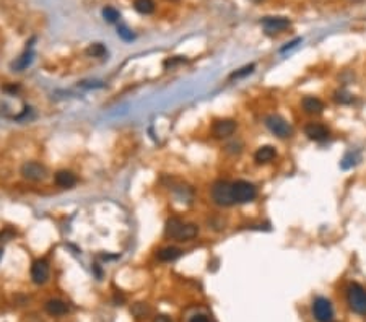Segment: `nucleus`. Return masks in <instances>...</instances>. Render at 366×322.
<instances>
[{
	"mask_svg": "<svg viewBox=\"0 0 366 322\" xmlns=\"http://www.w3.org/2000/svg\"><path fill=\"white\" fill-rule=\"evenodd\" d=\"M164 233L168 238L177 239V241H191L199 235V226L194 223H184L179 218H171L166 223Z\"/></svg>",
	"mask_w": 366,
	"mask_h": 322,
	"instance_id": "1",
	"label": "nucleus"
},
{
	"mask_svg": "<svg viewBox=\"0 0 366 322\" xmlns=\"http://www.w3.org/2000/svg\"><path fill=\"white\" fill-rule=\"evenodd\" d=\"M347 303L355 314L366 316V290L360 283H350L347 288Z\"/></svg>",
	"mask_w": 366,
	"mask_h": 322,
	"instance_id": "2",
	"label": "nucleus"
},
{
	"mask_svg": "<svg viewBox=\"0 0 366 322\" xmlns=\"http://www.w3.org/2000/svg\"><path fill=\"white\" fill-rule=\"evenodd\" d=\"M212 200L220 205V207H230V205H233V184L226 181H217L212 186Z\"/></svg>",
	"mask_w": 366,
	"mask_h": 322,
	"instance_id": "3",
	"label": "nucleus"
},
{
	"mask_svg": "<svg viewBox=\"0 0 366 322\" xmlns=\"http://www.w3.org/2000/svg\"><path fill=\"white\" fill-rule=\"evenodd\" d=\"M257 197V189L247 181L233 182V198L234 203H249Z\"/></svg>",
	"mask_w": 366,
	"mask_h": 322,
	"instance_id": "4",
	"label": "nucleus"
},
{
	"mask_svg": "<svg viewBox=\"0 0 366 322\" xmlns=\"http://www.w3.org/2000/svg\"><path fill=\"white\" fill-rule=\"evenodd\" d=\"M265 126L268 127L272 134H275L279 137V139H288L290 135H292V126L288 124V122L282 118L279 114H270L265 118Z\"/></svg>",
	"mask_w": 366,
	"mask_h": 322,
	"instance_id": "5",
	"label": "nucleus"
},
{
	"mask_svg": "<svg viewBox=\"0 0 366 322\" xmlns=\"http://www.w3.org/2000/svg\"><path fill=\"white\" fill-rule=\"evenodd\" d=\"M313 316L317 322H332L334 320V307L327 298H316L313 303Z\"/></svg>",
	"mask_w": 366,
	"mask_h": 322,
	"instance_id": "6",
	"label": "nucleus"
},
{
	"mask_svg": "<svg viewBox=\"0 0 366 322\" xmlns=\"http://www.w3.org/2000/svg\"><path fill=\"white\" fill-rule=\"evenodd\" d=\"M22 174H23L25 179H30V181L38 182V181L46 179L47 169H46L44 164H41V163L28 161V163H25L23 166H22Z\"/></svg>",
	"mask_w": 366,
	"mask_h": 322,
	"instance_id": "7",
	"label": "nucleus"
},
{
	"mask_svg": "<svg viewBox=\"0 0 366 322\" xmlns=\"http://www.w3.org/2000/svg\"><path fill=\"white\" fill-rule=\"evenodd\" d=\"M49 278V265L44 259L34 260L31 265V280L36 285H44Z\"/></svg>",
	"mask_w": 366,
	"mask_h": 322,
	"instance_id": "8",
	"label": "nucleus"
},
{
	"mask_svg": "<svg viewBox=\"0 0 366 322\" xmlns=\"http://www.w3.org/2000/svg\"><path fill=\"white\" fill-rule=\"evenodd\" d=\"M290 20L285 18V17H265L262 20V26H264V30L267 34H275V33H280L283 30L290 28Z\"/></svg>",
	"mask_w": 366,
	"mask_h": 322,
	"instance_id": "9",
	"label": "nucleus"
},
{
	"mask_svg": "<svg viewBox=\"0 0 366 322\" xmlns=\"http://www.w3.org/2000/svg\"><path fill=\"white\" fill-rule=\"evenodd\" d=\"M305 134L309 140H314V142H322V140H326L329 134H330V130L321 124V122H309V124L305 127Z\"/></svg>",
	"mask_w": 366,
	"mask_h": 322,
	"instance_id": "10",
	"label": "nucleus"
},
{
	"mask_svg": "<svg viewBox=\"0 0 366 322\" xmlns=\"http://www.w3.org/2000/svg\"><path fill=\"white\" fill-rule=\"evenodd\" d=\"M238 124L236 121L233 119H220L213 124V135L218 137V139H225V137H230L234 134Z\"/></svg>",
	"mask_w": 366,
	"mask_h": 322,
	"instance_id": "11",
	"label": "nucleus"
},
{
	"mask_svg": "<svg viewBox=\"0 0 366 322\" xmlns=\"http://www.w3.org/2000/svg\"><path fill=\"white\" fill-rule=\"evenodd\" d=\"M301 106L305 109V113H308V114H321L324 111V102L316 96L303 98Z\"/></svg>",
	"mask_w": 366,
	"mask_h": 322,
	"instance_id": "12",
	"label": "nucleus"
},
{
	"mask_svg": "<svg viewBox=\"0 0 366 322\" xmlns=\"http://www.w3.org/2000/svg\"><path fill=\"white\" fill-rule=\"evenodd\" d=\"M275 156H277L275 148L272 145H264V147H260L257 152H255L254 160H255V163H259V164H265V163H270L272 160H275Z\"/></svg>",
	"mask_w": 366,
	"mask_h": 322,
	"instance_id": "13",
	"label": "nucleus"
},
{
	"mask_svg": "<svg viewBox=\"0 0 366 322\" xmlns=\"http://www.w3.org/2000/svg\"><path fill=\"white\" fill-rule=\"evenodd\" d=\"M46 311L51 314V316H64L68 312V306L64 303L62 299H49L46 303Z\"/></svg>",
	"mask_w": 366,
	"mask_h": 322,
	"instance_id": "14",
	"label": "nucleus"
},
{
	"mask_svg": "<svg viewBox=\"0 0 366 322\" xmlns=\"http://www.w3.org/2000/svg\"><path fill=\"white\" fill-rule=\"evenodd\" d=\"M182 251L176 248V246H166V248H163L158 251V259L161 260V262H172V260H176L177 257H181Z\"/></svg>",
	"mask_w": 366,
	"mask_h": 322,
	"instance_id": "15",
	"label": "nucleus"
},
{
	"mask_svg": "<svg viewBox=\"0 0 366 322\" xmlns=\"http://www.w3.org/2000/svg\"><path fill=\"white\" fill-rule=\"evenodd\" d=\"M75 182H77V177H75L70 171H59L56 174V184L59 187H64V189L73 187Z\"/></svg>",
	"mask_w": 366,
	"mask_h": 322,
	"instance_id": "16",
	"label": "nucleus"
},
{
	"mask_svg": "<svg viewBox=\"0 0 366 322\" xmlns=\"http://www.w3.org/2000/svg\"><path fill=\"white\" fill-rule=\"evenodd\" d=\"M33 59H34V52L31 51V49H26L22 56H20L18 59H17V62H13V68H15V70H25L26 67L28 65H31V62H33Z\"/></svg>",
	"mask_w": 366,
	"mask_h": 322,
	"instance_id": "17",
	"label": "nucleus"
},
{
	"mask_svg": "<svg viewBox=\"0 0 366 322\" xmlns=\"http://www.w3.org/2000/svg\"><path fill=\"white\" fill-rule=\"evenodd\" d=\"M134 9L142 15H150L155 12V2L153 0H134Z\"/></svg>",
	"mask_w": 366,
	"mask_h": 322,
	"instance_id": "18",
	"label": "nucleus"
},
{
	"mask_svg": "<svg viewBox=\"0 0 366 322\" xmlns=\"http://www.w3.org/2000/svg\"><path fill=\"white\" fill-rule=\"evenodd\" d=\"M334 101L337 102V104H351V102L355 101V98H353V94L348 93V91L338 90V91L334 93Z\"/></svg>",
	"mask_w": 366,
	"mask_h": 322,
	"instance_id": "19",
	"label": "nucleus"
},
{
	"mask_svg": "<svg viewBox=\"0 0 366 322\" xmlns=\"http://www.w3.org/2000/svg\"><path fill=\"white\" fill-rule=\"evenodd\" d=\"M103 17H105L108 23H116L117 20L121 18L119 12H117L114 7H105V9H103Z\"/></svg>",
	"mask_w": 366,
	"mask_h": 322,
	"instance_id": "20",
	"label": "nucleus"
},
{
	"mask_svg": "<svg viewBox=\"0 0 366 322\" xmlns=\"http://www.w3.org/2000/svg\"><path fill=\"white\" fill-rule=\"evenodd\" d=\"M358 155L356 153H347L343 156V160L340 161V166L343 168V169H350V168H353V166H356V163H358Z\"/></svg>",
	"mask_w": 366,
	"mask_h": 322,
	"instance_id": "21",
	"label": "nucleus"
},
{
	"mask_svg": "<svg viewBox=\"0 0 366 322\" xmlns=\"http://www.w3.org/2000/svg\"><path fill=\"white\" fill-rule=\"evenodd\" d=\"M86 52L89 54V56H93V57H103V56H105V54H106V47L98 43V44L89 46Z\"/></svg>",
	"mask_w": 366,
	"mask_h": 322,
	"instance_id": "22",
	"label": "nucleus"
},
{
	"mask_svg": "<svg viewBox=\"0 0 366 322\" xmlns=\"http://www.w3.org/2000/svg\"><path fill=\"white\" fill-rule=\"evenodd\" d=\"M254 68H255V65H254V64H251V65H246V67L241 68L239 72H234V73H231V78H243V77H246V75L252 73V72H254Z\"/></svg>",
	"mask_w": 366,
	"mask_h": 322,
	"instance_id": "23",
	"label": "nucleus"
},
{
	"mask_svg": "<svg viewBox=\"0 0 366 322\" xmlns=\"http://www.w3.org/2000/svg\"><path fill=\"white\" fill-rule=\"evenodd\" d=\"M117 34H119V38H122L124 41H132L134 39V33L124 25H121L119 28H117Z\"/></svg>",
	"mask_w": 366,
	"mask_h": 322,
	"instance_id": "24",
	"label": "nucleus"
},
{
	"mask_svg": "<svg viewBox=\"0 0 366 322\" xmlns=\"http://www.w3.org/2000/svg\"><path fill=\"white\" fill-rule=\"evenodd\" d=\"M301 43V38H296L295 41H292V43H288L287 46H283L282 49H280V52H287L288 49H293V47L296 46V44H300Z\"/></svg>",
	"mask_w": 366,
	"mask_h": 322,
	"instance_id": "25",
	"label": "nucleus"
},
{
	"mask_svg": "<svg viewBox=\"0 0 366 322\" xmlns=\"http://www.w3.org/2000/svg\"><path fill=\"white\" fill-rule=\"evenodd\" d=\"M189 322H212L207 316H204V314H196V316H192Z\"/></svg>",
	"mask_w": 366,
	"mask_h": 322,
	"instance_id": "26",
	"label": "nucleus"
},
{
	"mask_svg": "<svg viewBox=\"0 0 366 322\" xmlns=\"http://www.w3.org/2000/svg\"><path fill=\"white\" fill-rule=\"evenodd\" d=\"M155 322H171V319L168 316H156Z\"/></svg>",
	"mask_w": 366,
	"mask_h": 322,
	"instance_id": "27",
	"label": "nucleus"
},
{
	"mask_svg": "<svg viewBox=\"0 0 366 322\" xmlns=\"http://www.w3.org/2000/svg\"><path fill=\"white\" fill-rule=\"evenodd\" d=\"M2 254H4V251H2V249H0V259H2Z\"/></svg>",
	"mask_w": 366,
	"mask_h": 322,
	"instance_id": "28",
	"label": "nucleus"
},
{
	"mask_svg": "<svg viewBox=\"0 0 366 322\" xmlns=\"http://www.w3.org/2000/svg\"><path fill=\"white\" fill-rule=\"evenodd\" d=\"M252 2H255V4H259V2H262V0H252Z\"/></svg>",
	"mask_w": 366,
	"mask_h": 322,
	"instance_id": "29",
	"label": "nucleus"
}]
</instances>
